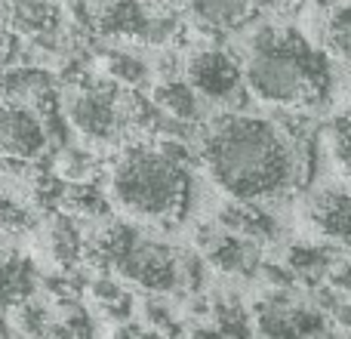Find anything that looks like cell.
<instances>
[{"label": "cell", "instance_id": "cell-14", "mask_svg": "<svg viewBox=\"0 0 351 339\" xmlns=\"http://www.w3.org/2000/svg\"><path fill=\"white\" fill-rule=\"evenodd\" d=\"M152 102L158 105L160 111H167L170 117H179V121L188 124H200V115H204V96L191 86V80L182 78H164L152 93Z\"/></svg>", "mask_w": 351, "mask_h": 339}, {"label": "cell", "instance_id": "cell-24", "mask_svg": "<svg viewBox=\"0 0 351 339\" xmlns=\"http://www.w3.org/2000/svg\"><path fill=\"white\" fill-rule=\"evenodd\" d=\"M145 318L152 321V327L154 330H164V334H170V330H176V324H173V318H170V312H167V305H160V303H145Z\"/></svg>", "mask_w": 351, "mask_h": 339}, {"label": "cell", "instance_id": "cell-21", "mask_svg": "<svg viewBox=\"0 0 351 339\" xmlns=\"http://www.w3.org/2000/svg\"><path fill=\"white\" fill-rule=\"evenodd\" d=\"M330 154H333L336 167L351 176V108L330 121Z\"/></svg>", "mask_w": 351, "mask_h": 339}, {"label": "cell", "instance_id": "cell-7", "mask_svg": "<svg viewBox=\"0 0 351 339\" xmlns=\"http://www.w3.org/2000/svg\"><path fill=\"white\" fill-rule=\"evenodd\" d=\"M49 124L31 102L3 99L0 102V158L12 164H31L49 152Z\"/></svg>", "mask_w": 351, "mask_h": 339}, {"label": "cell", "instance_id": "cell-22", "mask_svg": "<svg viewBox=\"0 0 351 339\" xmlns=\"http://www.w3.org/2000/svg\"><path fill=\"white\" fill-rule=\"evenodd\" d=\"M59 173L71 182H80V179H90L93 173V158L80 148H65L59 158Z\"/></svg>", "mask_w": 351, "mask_h": 339}, {"label": "cell", "instance_id": "cell-12", "mask_svg": "<svg viewBox=\"0 0 351 339\" xmlns=\"http://www.w3.org/2000/svg\"><path fill=\"white\" fill-rule=\"evenodd\" d=\"M216 222L228 231H237L243 237H253L259 244H268L278 237V219L265 210L259 200H231L219 210Z\"/></svg>", "mask_w": 351, "mask_h": 339}, {"label": "cell", "instance_id": "cell-25", "mask_svg": "<svg viewBox=\"0 0 351 339\" xmlns=\"http://www.w3.org/2000/svg\"><path fill=\"white\" fill-rule=\"evenodd\" d=\"M90 3H99V6H102V3H108V0H90Z\"/></svg>", "mask_w": 351, "mask_h": 339}, {"label": "cell", "instance_id": "cell-2", "mask_svg": "<svg viewBox=\"0 0 351 339\" xmlns=\"http://www.w3.org/2000/svg\"><path fill=\"white\" fill-rule=\"evenodd\" d=\"M250 96L287 111H308L327 102L333 90L330 56L290 25H265L250 40L243 59Z\"/></svg>", "mask_w": 351, "mask_h": 339}, {"label": "cell", "instance_id": "cell-20", "mask_svg": "<svg viewBox=\"0 0 351 339\" xmlns=\"http://www.w3.org/2000/svg\"><path fill=\"white\" fill-rule=\"evenodd\" d=\"M213 318H216V324H213L216 334H225V336L253 334V327H250V315L243 312V305L237 303V299H219V303L213 305Z\"/></svg>", "mask_w": 351, "mask_h": 339}, {"label": "cell", "instance_id": "cell-6", "mask_svg": "<svg viewBox=\"0 0 351 339\" xmlns=\"http://www.w3.org/2000/svg\"><path fill=\"white\" fill-rule=\"evenodd\" d=\"M191 86L204 96V102L237 108L243 105L247 80H243V65L222 47H204L188 59L185 65Z\"/></svg>", "mask_w": 351, "mask_h": 339}, {"label": "cell", "instance_id": "cell-5", "mask_svg": "<svg viewBox=\"0 0 351 339\" xmlns=\"http://www.w3.org/2000/svg\"><path fill=\"white\" fill-rule=\"evenodd\" d=\"M136 93L117 80L90 78L65 99V121L90 142H114L127 124H133Z\"/></svg>", "mask_w": 351, "mask_h": 339}, {"label": "cell", "instance_id": "cell-11", "mask_svg": "<svg viewBox=\"0 0 351 339\" xmlns=\"http://www.w3.org/2000/svg\"><path fill=\"white\" fill-rule=\"evenodd\" d=\"M188 10L206 31L225 34L262 16L268 10V0H188Z\"/></svg>", "mask_w": 351, "mask_h": 339}, {"label": "cell", "instance_id": "cell-10", "mask_svg": "<svg viewBox=\"0 0 351 339\" xmlns=\"http://www.w3.org/2000/svg\"><path fill=\"white\" fill-rule=\"evenodd\" d=\"M308 225L339 250H351V185H333L317 191L305 210Z\"/></svg>", "mask_w": 351, "mask_h": 339}, {"label": "cell", "instance_id": "cell-3", "mask_svg": "<svg viewBox=\"0 0 351 339\" xmlns=\"http://www.w3.org/2000/svg\"><path fill=\"white\" fill-rule=\"evenodd\" d=\"M108 198L133 219L176 225L194 204V176L188 161L167 152L164 142H136L108 170Z\"/></svg>", "mask_w": 351, "mask_h": 339}, {"label": "cell", "instance_id": "cell-18", "mask_svg": "<svg viewBox=\"0 0 351 339\" xmlns=\"http://www.w3.org/2000/svg\"><path fill=\"white\" fill-rule=\"evenodd\" d=\"M327 47L336 59L351 62V3H342L327 19Z\"/></svg>", "mask_w": 351, "mask_h": 339}, {"label": "cell", "instance_id": "cell-9", "mask_svg": "<svg viewBox=\"0 0 351 339\" xmlns=\"http://www.w3.org/2000/svg\"><path fill=\"white\" fill-rule=\"evenodd\" d=\"M197 247L204 250V259L210 266H216L225 274H234V278H256L265 262L259 241L222 229L219 222L204 225L197 231Z\"/></svg>", "mask_w": 351, "mask_h": 339}, {"label": "cell", "instance_id": "cell-16", "mask_svg": "<svg viewBox=\"0 0 351 339\" xmlns=\"http://www.w3.org/2000/svg\"><path fill=\"white\" fill-rule=\"evenodd\" d=\"M62 200H65V207L74 213V216H96V219L108 216L111 207H114L108 198V191H102L93 179L71 182V185L65 188V194H62Z\"/></svg>", "mask_w": 351, "mask_h": 339}, {"label": "cell", "instance_id": "cell-8", "mask_svg": "<svg viewBox=\"0 0 351 339\" xmlns=\"http://www.w3.org/2000/svg\"><path fill=\"white\" fill-rule=\"evenodd\" d=\"M253 330L265 336H321L330 327L327 312L296 303L290 290H274L262 296L253 309Z\"/></svg>", "mask_w": 351, "mask_h": 339}, {"label": "cell", "instance_id": "cell-1", "mask_svg": "<svg viewBox=\"0 0 351 339\" xmlns=\"http://www.w3.org/2000/svg\"><path fill=\"white\" fill-rule=\"evenodd\" d=\"M197 154L231 200L268 204L302 188L296 148L280 121L225 111L204 130Z\"/></svg>", "mask_w": 351, "mask_h": 339}, {"label": "cell", "instance_id": "cell-13", "mask_svg": "<svg viewBox=\"0 0 351 339\" xmlns=\"http://www.w3.org/2000/svg\"><path fill=\"white\" fill-rule=\"evenodd\" d=\"M336 253H339V247L330 241L324 244H293L290 250H287V268L293 272V278H296V284H305V287H321L327 284V274L330 268H333V259Z\"/></svg>", "mask_w": 351, "mask_h": 339}, {"label": "cell", "instance_id": "cell-19", "mask_svg": "<svg viewBox=\"0 0 351 339\" xmlns=\"http://www.w3.org/2000/svg\"><path fill=\"white\" fill-rule=\"evenodd\" d=\"M108 78L117 80L121 86H130V90H136V86H142L148 80V65L139 59V56L133 53H111L108 56Z\"/></svg>", "mask_w": 351, "mask_h": 339}, {"label": "cell", "instance_id": "cell-17", "mask_svg": "<svg viewBox=\"0 0 351 339\" xmlns=\"http://www.w3.org/2000/svg\"><path fill=\"white\" fill-rule=\"evenodd\" d=\"M49 247H53L56 259L65 266H74L84 256V235L71 216H56L53 229H49Z\"/></svg>", "mask_w": 351, "mask_h": 339}, {"label": "cell", "instance_id": "cell-23", "mask_svg": "<svg viewBox=\"0 0 351 339\" xmlns=\"http://www.w3.org/2000/svg\"><path fill=\"white\" fill-rule=\"evenodd\" d=\"M31 225V213L25 210L19 200L0 194V229L6 231H25Z\"/></svg>", "mask_w": 351, "mask_h": 339}, {"label": "cell", "instance_id": "cell-15", "mask_svg": "<svg viewBox=\"0 0 351 339\" xmlns=\"http://www.w3.org/2000/svg\"><path fill=\"white\" fill-rule=\"evenodd\" d=\"M148 19L152 16L142 10L139 0H108L96 16V28L111 37H145Z\"/></svg>", "mask_w": 351, "mask_h": 339}, {"label": "cell", "instance_id": "cell-4", "mask_svg": "<svg viewBox=\"0 0 351 339\" xmlns=\"http://www.w3.org/2000/svg\"><path fill=\"white\" fill-rule=\"evenodd\" d=\"M99 262L108 268L111 274L130 281V284L142 287V290L164 296L179 287H185V274H182V253L173 250L170 244L142 237L130 225H111L96 237V250H93Z\"/></svg>", "mask_w": 351, "mask_h": 339}]
</instances>
